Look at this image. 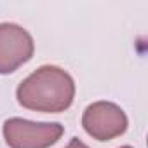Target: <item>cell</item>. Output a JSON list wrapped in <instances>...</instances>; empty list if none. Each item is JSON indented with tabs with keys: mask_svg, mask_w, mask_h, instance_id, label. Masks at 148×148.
Masks as SVG:
<instances>
[{
	"mask_svg": "<svg viewBox=\"0 0 148 148\" xmlns=\"http://www.w3.org/2000/svg\"><path fill=\"white\" fill-rule=\"evenodd\" d=\"M82 125L89 136L98 141H110L127 129V117L124 110L108 101H98L86 108Z\"/></svg>",
	"mask_w": 148,
	"mask_h": 148,
	"instance_id": "cell-3",
	"label": "cell"
},
{
	"mask_svg": "<svg viewBox=\"0 0 148 148\" xmlns=\"http://www.w3.org/2000/svg\"><path fill=\"white\" fill-rule=\"evenodd\" d=\"M63 132V125L56 122H30L14 117L4 124V138L11 148H49Z\"/></svg>",
	"mask_w": 148,
	"mask_h": 148,
	"instance_id": "cell-2",
	"label": "cell"
},
{
	"mask_svg": "<svg viewBox=\"0 0 148 148\" xmlns=\"http://www.w3.org/2000/svg\"><path fill=\"white\" fill-rule=\"evenodd\" d=\"M120 148H132V146H120Z\"/></svg>",
	"mask_w": 148,
	"mask_h": 148,
	"instance_id": "cell-6",
	"label": "cell"
},
{
	"mask_svg": "<svg viewBox=\"0 0 148 148\" xmlns=\"http://www.w3.org/2000/svg\"><path fill=\"white\" fill-rule=\"evenodd\" d=\"M16 98L19 105L28 110L59 113L73 103L75 84L64 70L45 64L19 84Z\"/></svg>",
	"mask_w": 148,
	"mask_h": 148,
	"instance_id": "cell-1",
	"label": "cell"
},
{
	"mask_svg": "<svg viewBox=\"0 0 148 148\" xmlns=\"http://www.w3.org/2000/svg\"><path fill=\"white\" fill-rule=\"evenodd\" d=\"M33 38L32 35L14 25L2 23L0 25V73H12L23 66L33 56Z\"/></svg>",
	"mask_w": 148,
	"mask_h": 148,
	"instance_id": "cell-4",
	"label": "cell"
},
{
	"mask_svg": "<svg viewBox=\"0 0 148 148\" xmlns=\"http://www.w3.org/2000/svg\"><path fill=\"white\" fill-rule=\"evenodd\" d=\"M66 148H89V146H87L86 143H82L79 138H73V139L68 143V146H66Z\"/></svg>",
	"mask_w": 148,
	"mask_h": 148,
	"instance_id": "cell-5",
	"label": "cell"
}]
</instances>
